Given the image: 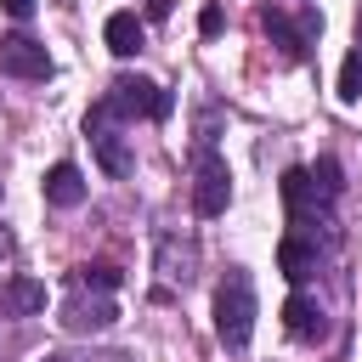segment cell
Instances as JSON below:
<instances>
[{"label": "cell", "mask_w": 362, "mask_h": 362, "mask_svg": "<svg viewBox=\"0 0 362 362\" xmlns=\"http://www.w3.org/2000/svg\"><path fill=\"white\" fill-rule=\"evenodd\" d=\"M255 317H260L255 283H249V272L232 266V272L221 277V288H215V334H221V345H226V351H243L249 334H255Z\"/></svg>", "instance_id": "6da1fadb"}, {"label": "cell", "mask_w": 362, "mask_h": 362, "mask_svg": "<svg viewBox=\"0 0 362 362\" xmlns=\"http://www.w3.org/2000/svg\"><path fill=\"white\" fill-rule=\"evenodd\" d=\"M107 107H113L119 119H170V113H175V96H170L164 85L141 79V74H119V79L107 85Z\"/></svg>", "instance_id": "7a4b0ae2"}, {"label": "cell", "mask_w": 362, "mask_h": 362, "mask_svg": "<svg viewBox=\"0 0 362 362\" xmlns=\"http://www.w3.org/2000/svg\"><path fill=\"white\" fill-rule=\"evenodd\" d=\"M119 113L107 107V96L85 113V136H90V153H96V164H102V175H113V181H124L130 175V147H124V136H119V124H113Z\"/></svg>", "instance_id": "3957f363"}, {"label": "cell", "mask_w": 362, "mask_h": 362, "mask_svg": "<svg viewBox=\"0 0 362 362\" xmlns=\"http://www.w3.org/2000/svg\"><path fill=\"white\" fill-rule=\"evenodd\" d=\"M226 204H232V170H226L221 153L198 147V158H192V209L204 221H215V215H226Z\"/></svg>", "instance_id": "277c9868"}, {"label": "cell", "mask_w": 362, "mask_h": 362, "mask_svg": "<svg viewBox=\"0 0 362 362\" xmlns=\"http://www.w3.org/2000/svg\"><path fill=\"white\" fill-rule=\"evenodd\" d=\"M260 28L272 34V45H277V51H283L288 62H300V57L311 51V40L322 34V17H311V11H305L300 23H288V11H277V6H266V11H260Z\"/></svg>", "instance_id": "5b68a950"}, {"label": "cell", "mask_w": 362, "mask_h": 362, "mask_svg": "<svg viewBox=\"0 0 362 362\" xmlns=\"http://www.w3.org/2000/svg\"><path fill=\"white\" fill-rule=\"evenodd\" d=\"M0 74H11V79H51V51L34 34H6L0 40Z\"/></svg>", "instance_id": "8992f818"}, {"label": "cell", "mask_w": 362, "mask_h": 362, "mask_svg": "<svg viewBox=\"0 0 362 362\" xmlns=\"http://www.w3.org/2000/svg\"><path fill=\"white\" fill-rule=\"evenodd\" d=\"M113 317H119V305H113V300L74 288V294L62 300V317H57V322H62L68 334H102V328H113Z\"/></svg>", "instance_id": "52a82bcc"}, {"label": "cell", "mask_w": 362, "mask_h": 362, "mask_svg": "<svg viewBox=\"0 0 362 362\" xmlns=\"http://www.w3.org/2000/svg\"><path fill=\"white\" fill-rule=\"evenodd\" d=\"M40 187H45V204H51V209H79V204H85V192H90V187H85V175H79V164H68V158H62V164H51Z\"/></svg>", "instance_id": "ba28073f"}, {"label": "cell", "mask_w": 362, "mask_h": 362, "mask_svg": "<svg viewBox=\"0 0 362 362\" xmlns=\"http://www.w3.org/2000/svg\"><path fill=\"white\" fill-rule=\"evenodd\" d=\"M283 328H288L294 339H322V334H328V311H322L311 294L294 288V294L283 300Z\"/></svg>", "instance_id": "9c48e42d"}, {"label": "cell", "mask_w": 362, "mask_h": 362, "mask_svg": "<svg viewBox=\"0 0 362 362\" xmlns=\"http://www.w3.org/2000/svg\"><path fill=\"white\" fill-rule=\"evenodd\" d=\"M158 272H164V283H192V272H198V243L192 238H164L158 243Z\"/></svg>", "instance_id": "30bf717a"}, {"label": "cell", "mask_w": 362, "mask_h": 362, "mask_svg": "<svg viewBox=\"0 0 362 362\" xmlns=\"http://www.w3.org/2000/svg\"><path fill=\"white\" fill-rule=\"evenodd\" d=\"M277 272L300 288V283L317 272V243H311V238H300V232H288V238L277 243Z\"/></svg>", "instance_id": "8fae6325"}, {"label": "cell", "mask_w": 362, "mask_h": 362, "mask_svg": "<svg viewBox=\"0 0 362 362\" xmlns=\"http://www.w3.org/2000/svg\"><path fill=\"white\" fill-rule=\"evenodd\" d=\"M102 40H107V51H113V57H136V51L147 45V28H141V17H136V11H113V17L102 23Z\"/></svg>", "instance_id": "7c38bea8"}, {"label": "cell", "mask_w": 362, "mask_h": 362, "mask_svg": "<svg viewBox=\"0 0 362 362\" xmlns=\"http://www.w3.org/2000/svg\"><path fill=\"white\" fill-rule=\"evenodd\" d=\"M45 311V283L34 277H11L0 288V317H40Z\"/></svg>", "instance_id": "4fadbf2b"}, {"label": "cell", "mask_w": 362, "mask_h": 362, "mask_svg": "<svg viewBox=\"0 0 362 362\" xmlns=\"http://www.w3.org/2000/svg\"><path fill=\"white\" fill-rule=\"evenodd\" d=\"M119 283H124L119 266H79V272H74V288H96V294H113Z\"/></svg>", "instance_id": "5bb4252c"}, {"label": "cell", "mask_w": 362, "mask_h": 362, "mask_svg": "<svg viewBox=\"0 0 362 362\" xmlns=\"http://www.w3.org/2000/svg\"><path fill=\"white\" fill-rule=\"evenodd\" d=\"M339 102H362V45L339 62Z\"/></svg>", "instance_id": "9a60e30c"}, {"label": "cell", "mask_w": 362, "mask_h": 362, "mask_svg": "<svg viewBox=\"0 0 362 362\" xmlns=\"http://www.w3.org/2000/svg\"><path fill=\"white\" fill-rule=\"evenodd\" d=\"M311 175H317V181L339 198V187H345V181H339V164H334V158H317V164H311Z\"/></svg>", "instance_id": "2e32d148"}, {"label": "cell", "mask_w": 362, "mask_h": 362, "mask_svg": "<svg viewBox=\"0 0 362 362\" xmlns=\"http://www.w3.org/2000/svg\"><path fill=\"white\" fill-rule=\"evenodd\" d=\"M198 34H204V40L221 34V6H204V11H198Z\"/></svg>", "instance_id": "e0dca14e"}, {"label": "cell", "mask_w": 362, "mask_h": 362, "mask_svg": "<svg viewBox=\"0 0 362 362\" xmlns=\"http://www.w3.org/2000/svg\"><path fill=\"white\" fill-rule=\"evenodd\" d=\"M0 6H6V17H17V23L34 17V0H0Z\"/></svg>", "instance_id": "ac0fdd59"}, {"label": "cell", "mask_w": 362, "mask_h": 362, "mask_svg": "<svg viewBox=\"0 0 362 362\" xmlns=\"http://www.w3.org/2000/svg\"><path fill=\"white\" fill-rule=\"evenodd\" d=\"M170 11H175V0H147V17H153V23H164Z\"/></svg>", "instance_id": "d6986e66"}, {"label": "cell", "mask_w": 362, "mask_h": 362, "mask_svg": "<svg viewBox=\"0 0 362 362\" xmlns=\"http://www.w3.org/2000/svg\"><path fill=\"white\" fill-rule=\"evenodd\" d=\"M11 260H17V249H11V238L0 232V272H11ZM11 277H17V272H11Z\"/></svg>", "instance_id": "ffe728a7"}, {"label": "cell", "mask_w": 362, "mask_h": 362, "mask_svg": "<svg viewBox=\"0 0 362 362\" xmlns=\"http://www.w3.org/2000/svg\"><path fill=\"white\" fill-rule=\"evenodd\" d=\"M57 362H68V356H57ZM102 362H130V356H124V351H107Z\"/></svg>", "instance_id": "44dd1931"}]
</instances>
